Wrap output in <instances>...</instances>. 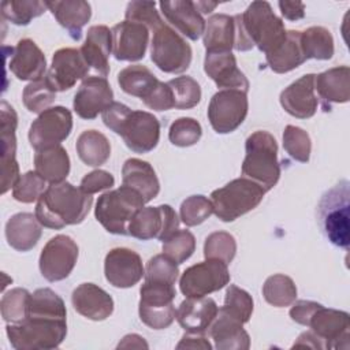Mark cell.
Masks as SVG:
<instances>
[{"label":"cell","instance_id":"obj_47","mask_svg":"<svg viewBox=\"0 0 350 350\" xmlns=\"http://www.w3.org/2000/svg\"><path fill=\"white\" fill-rule=\"evenodd\" d=\"M196 250V238L189 230H178L163 242V254L178 265L185 262Z\"/></svg>","mask_w":350,"mask_h":350},{"label":"cell","instance_id":"obj_38","mask_svg":"<svg viewBox=\"0 0 350 350\" xmlns=\"http://www.w3.org/2000/svg\"><path fill=\"white\" fill-rule=\"evenodd\" d=\"M77 153L79 159L90 167L103 165L111 156L108 138L97 130H85L77 139Z\"/></svg>","mask_w":350,"mask_h":350},{"label":"cell","instance_id":"obj_42","mask_svg":"<svg viewBox=\"0 0 350 350\" xmlns=\"http://www.w3.org/2000/svg\"><path fill=\"white\" fill-rule=\"evenodd\" d=\"M220 310L245 324L250 320L253 313V298L243 288L230 284L226 291L224 305L220 308Z\"/></svg>","mask_w":350,"mask_h":350},{"label":"cell","instance_id":"obj_21","mask_svg":"<svg viewBox=\"0 0 350 350\" xmlns=\"http://www.w3.org/2000/svg\"><path fill=\"white\" fill-rule=\"evenodd\" d=\"M112 33V53L120 62H137L145 56L149 42V29L145 25L123 21L115 25Z\"/></svg>","mask_w":350,"mask_h":350},{"label":"cell","instance_id":"obj_12","mask_svg":"<svg viewBox=\"0 0 350 350\" xmlns=\"http://www.w3.org/2000/svg\"><path fill=\"white\" fill-rule=\"evenodd\" d=\"M247 94L238 89H221L215 93L208 105V120L219 134L237 130L247 115Z\"/></svg>","mask_w":350,"mask_h":350},{"label":"cell","instance_id":"obj_50","mask_svg":"<svg viewBox=\"0 0 350 350\" xmlns=\"http://www.w3.org/2000/svg\"><path fill=\"white\" fill-rule=\"evenodd\" d=\"M213 213V206L211 200H208L205 196L197 194V196H190L187 197L179 211V219L187 226H198L204 223L211 215Z\"/></svg>","mask_w":350,"mask_h":350},{"label":"cell","instance_id":"obj_20","mask_svg":"<svg viewBox=\"0 0 350 350\" xmlns=\"http://www.w3.org/2000/svg\"><path fill=\"white\" fill-rule=\"evenodd\" d=\"M113 103V92L104 77H88L74 96L72 107L82 119H94Z\"/></svg>","mask_w":350,"mask_h":350},{"label":"cell","instance_id":"obj_17","mask_svg":"<svg viewBox=\"0 0 350 350\" xmlns=\"http://www.w3.org/2000/svg\"><path fill=\"white\" fill-rule=\"evenodd\" d=\"M308 327L325 343L327 349L349 347L350 316L347 312L320 305L309 319Z\"/></svg>","mask_w":350,"mask_h":350},{"label":"cell","instance_id":"obj_24","mask_svg":"<svg viewBox=\"0 0 350 350\" xmlns=\"http://www.w3.org/2000/svg\"><path fill=\"white\" fill-rule=\"evenodd\" d=\"M11 72L21 81H38L44 78L46 59L37 44L30 38H22L12 48V56L8 63Z\"/></svg>","mask_w":350,"mask_h":350},{"label":"cell","instance_id":"obj_32","mask_svg":"<svg viewBox=\"0 0 350 350\" xmlns=\"http://www.w3.org/2000/svg\"><path fill=\"white\" fill-rule=\"evenodd\" d=\"M48 10L63 26L72 40L78 41L82 36V27L92 16V7L83 0H55L46 1Z\"/></svg>","mask_w":350,"mask_h":350},{"label":"cell","instance_id":"obj_10","mask_svg":"<svg viewBox=\"0 0 350 350\" xmlns=\"http://www.w3.org/2000/svg\"><path fill=\"white\" fill-rule=\"evenodd\" d=\"M191 46L171 26L161 25L153 31L150 59L164 72H185L191 63Z\"/></svg>","mask_w":350,"mask_h":350},{"label":"cell","instance_id":"obj_57","mask_svg":"<svg viewBox=\"0 0 350 350\" xmlns=\"http://www.w3.org/2000/svg\"><path fill=\"white\" fill-rule=\"evenodd\" d=\"M176 349H204V350H211L212 345L209 340L205 338L204 334H190L187 332L186 335L182 336L180 342L176 345Z\"/></svg>","mask_w":350,"mask_h":350},{"label":"cell","instance_id":"obj_46","mask_svg":"<svg viewBox=\"0 0 350 350\" xmlns=\"http://www.w3.org/2000/svg\"><path fill=\"white\" fill-rule=\"evenodd\" d=\"M30 293L26 288H12L1 297V316L7 323H21L27 316Z\"/></svg>","mask_w":350,"mask_h":350},{"label":"cell","instance_id":"obj_19","mask_svg":"<svg viewBox=\"0 0 350 350\" xmlns=\"http://www.w3.org/2000/svg\"><path fill=\"white\" fill-rule=\"evenodd\" d=\"M90 67L85 62L79 49L62 48L53 53L52 63L45 78L55 92L71 89L77 81L88 78Z\"/></svg>","mask_w":350,"mask_h":350},{"label":"cell","instance_id":"obj_18","mask_svg":"<svg viewBox=\"0 0 350 350\" xmlns=\"http://www.w3.org/2000/svg\"><path fill=\"white\" fill-rule=\"evenodd\" d=\"M104 273L107 282L113 287L129 288L145 276V269L137 252L127 247H113L105 256Z\"/></svg>","mask_w":350,"mask_h":350},{"label":"cell","instance_id":"obj_41","mask_svg":"<svg viewBox=\"0 0 350 350\" xmlns=\"http://www.w3.org/2000/svg\"><path fill=\"white\" fill-rule=\"evenodd\" d=\"M46 1L40 0H5L1 3V15L18 26H26L31 19L46 11Z\"/></svg>","mask_w":350,"mask_h":350},{"label":"cell","instance_id":"obj_55","mask_svg":"<svg viewBox=\"0 0 350 350\" xmlns=\"http://www.w3.org/2000/svg\"><path fill=\"white\" fill-rule=\"evenodd\" d=\"M144 104L154 111H168L171 108H175L172 90L168 83L160 81L153 93L146 100H144Z\"/></svg>","mask_w":350,"mask_h":350},{"label":"cell","instance_id":"obj_49","mask_svg":"<svg viewBox=\"0 0 350 350\" xmlns=\"http://www.w3.org/2000/svg\"><path fill=\"white\" fill-rule=\"evenodd\" d=\"M46 180L36 171H27L21 175L12 187V197L23 204L37 201L46 190Z\"/></svg>","mask_w":350,"mask_h":350},{"label":"cell","instance_id":"obj_4","mask_svg":"<svg viewBox=\"0 0 350 350\" xmlns=\"http://www.w3.org/2000/svg\"><path fill=\"white\" fill-rule=\"evenodd\" d=\"M10 343L16 350L56 349L67 335L66 319L27 316L21 323L5 327Z\"/></svg>","mask_w":350,"mask_h":350},{"label":"cell","instance_id":"obj_61","mask_svg":"<svg viewBox=\"0 0 350 350\" xmlns=\"http://www.w3.org/2000/svg\"><path fill=\"white\" fill-rule=\"evenodd\" d=\"M194 4H196V7H197V10L201 15L202 14H209L217 7V3H215V1H196Z\"/></svg>","mask_w":350,"mask_h":350},{"label":"cell","instance_id":"obj_51","mask_svg":"<svg viewBox=\"0 0 350 350\" xmlns=\"http://www.w3.org/2000/svg\"><path fill=\"white\" fill-rule=\"evenodd\" d=\"M202 135L201 124L193 118H179L171 126L168 138L172 145L186 148L196 145Z\"/></svg>","mask_w":350,"mask_h":350},{"label":"cell","instance_id":"obj_60","mask_svg":"<svg viewBox=\"0 0 350 350\" xmlns=\"http://www.w3.org/2000/svg\"><path fill=\"white\" fill-rule=\"evenodd\" d=\"M118 347H148V343L144 340L142 336L137 335V334H131V335H126L123 338V340L118 345Z\"/></svg>","mask_w":350,"mask_h":350},{"label":"cell","instance_id":"obj_33","mask_svg":"<svg viewBox=\"0 0 350 350\" xmlns=\"http://www.w3.org/2000/svg\"><path fill=\"white\" fill-rule=\"evenodd\" d=\"M42 224L36 215L19 212L11 216L5 224V238L8 245L18 252L31 250L41 238Z\"/></svg>","mask_w":350,"mask_h":350},{"label":"cell","instance_id":"obj_3","mask_svg":"<svg viewBox=\"0 0 350 350\" xmlns=\"http://www.w3.org/2000/svg\"><path fill=\"white\" fill-rule=\"evenodd\" d=\"M245 152L241 170L243 178L258 183L265 191L271 190L280 178L275 137L268 131H254L245 142Z\"/></svg>","mask_w":350,"mask_h":350},{"label":"cell","instance_id":"obj_44","mask_svg":"<svg viewBox=\"0 0 350 350\" xmlns=\"http://www.w3.org/2000/svg\"><path fill=\"white\" fill-rule=\"evenodd\" d=\"M237 253V241L227 231H215L209 234L204 243V256L206 260H220L227 265Z\"/></svg>","mask_w":350,"mask_h":350},{"label":"cell","instance_id":"obj_53","mask_svg":"<svg viewBox=\"0 0 350 350\" xmlns=\"http://www.w3.org/2000/svg\"><path fill=\"white\" fill-rule=\"evenodd\" d=\"M179 275L178 264L168 258L165 254L153 256L148 264L145 271V280H157L175 284Z\"/></svg>","mask_w":350,"mask_h":350},{"label":"cell","instance_id":"obj_26","mask_svg":"<svg viewBox=\"0 0 350 350\" xmlns=\"http://www.w3.org/2000/svg\"><path fill=\"white\" fill-rule=\"evenodd\" d=\"M161 12L165 19L175 26V29L186 36L187 38L196 41L205 30V19L198 12L194 1L190 0H172L159 3Z\"/></svg>","mask_w":350,"mask_h":350},{"label":"cell","instance_id":"obj_35","mask_svg":"<svg viewBox=\"0 0 350 350\" xmlns=\"http://www.w3.org/2000/svg\"><path fill=\"white\" fill-rule=\"evenodd\" d=\"M265 59L269 68L278 74L299 67L306 60L301 46V31L288 30L284 41L273 52L265 55Z\"/></svg>","mask_w":350,"mask_h":350},{"label":"cell","instance_id":"obj_58","mask_svg":"<svg viewBox=\"0 0 350 350\" xmlns=\"http://www.w3.org/2000/svg\"><path fill=\"white\" fill-rule=\"evenodd\" d=\"M278 5L287 21H299L305 16V4L301 1H279Z\"/></svg>","mask_w":350,"mask_h":350},{"label":"cell","instance_id":"obj_27","mask_svg":"<svg viewBox=\"0 0 350 350\" xmlns=\"http://www.w3.org/2000/svg\"><path fill=\"white\" fill-rule=\"evenodd\" d=\"M217 305L209 297L186 298L175 312L179 325L190 334H205L217 314Z\"/></svg>","mask_w":350,"mask_h":350},{"label":"cell","instance_id":"obj_14","mask_svg":"<svg viewBox=\"0 0 350 350\" xmlns=\"http://www.w3.org/2000/svg\"><path fill=\"white\" fill-rule=\"evenodd\" d=\"M78 254V245L71 237L63 234L52 237L40 254L38 265L41 275L49 282L68 278L77 264Z\"/></svg>","mask_w":350,"mask_h":350},{"label":"cell","instance_id":"obj_29","mask_svg":"<svg viewBox=\"0 0 350 350\" xmlns=\"http://www.w3.org/2000/svg\"><path fill=\"white\" fill-rule=\"evenodd\" d=\"M208 331L219 350H247L250 347V338L243 324L220 309Z\"/></svg>","mask_w":350,"mask_h":350},{"label":"cell","instance_id":"obj_43","mask_svg":"<svg viewBox=\"0 0 350 350\" xmlns=\"http://www.w3.org/2000/svg\"><path fill=\"white\" fill-rule=\"evenodd\" d=\"M56 92L49 85L48 79L44 77L38 81L30 82L22 93L25 107L34 113H41L49 108V105L55 101Z\"/></svg>","mask_w":350,"mask_h":350},{"label":"cell","instance_id":"obj_37","mask_svg":"<svg viewBox=\"0 0 350 350\" xmlns=\"http://www.w3.org/2000/svg\"><path fill=\"white\" fill-rule=\"evenodd\" d=\"M118 83L124 93L139 97L144 101L153 93L160 81L148 67L131 64L119 71Z\"/></svg>","mask_w":350,"mask_h":350},{"label":"cell","instance_id":"obj_59","mask_svg":"<svg viewBox=\"0 0 350 350\" xmlns=\"http://www.w3.org/2000/svg\"><path fill=\"white\" fill-rule=\"evenodd\" d=\"M310 347V349H327L325 343L313 332V331H305L302 332L298 339L294 343V347Z\"/></svg>","mask_w":350,"mask_h":350},{"label":"cell","instance_id":"obj_16","mask_svg":"<svg viewBox=\"0 0 350 350\" xmlns=\"http://www.w3.org/2000/svg\"><path fill=\"white\" fill-rule=\"evenodd\" d=\"M18 115L7 103L0 104V141H1V194L7 193L19 179V165L15 159Z\"/></svg>","mask_w":350,"mask_h":350},{"label":"cell","instance_id":"obj_28","mask_svg":"<svg viewBox=\"0 0 350 350\" xmlns=\"http://www.w3.org/2000/svg\"><path fill=\"white\" fill-rule=\"evenodd\" d=\"M81 55L88 66L107 78L109 74V53L112 51V33L104 25L89 27L85 44L81 46Z\"/></svg>","mask_w":350,"mask_h":350},{"label":"cell","instance_id":"obj_54","mask_svg":"<svg viewBox=\"0 0 350 350\" xmlns=\"http://www.w3.org/2000/svg\"><path fill=\"white\" fill-rule=\"evenodd\" d=\"M113 185H115V179L111 172L104 170H94L82 178L79 187L85 193L93 196L94 193H98L101 190L111 189Z\"/></svg>","mask_w":350,"mask_h":350},{"label":"cell","instance_id":"obj_34","mask_svg":"<svg viewBox=\"0 0 350 350\" xmlns=\"http://www.w3.org/2000/svg\"><path fill=\"white\" fill-rule=\"evenodd\" d=\"M235 18L227 14H215L205 21L204 46L206 53L231 52L235 45Z\"/></svg>","mask_w":350,"mask_h":350},{"label":"cell","instance_id":"obj_39","mask_svg":"<svg viewBox=\"0 0 350 350\" xmlns=\"http://www.w3.org/2000/svg\"><path fill=\"white\" fill-rule=\"evenodd\" d=\"M301 46L306 60H328L334 56L332 34L323 26H310L301 31Z\"/></svg>","mask_w":350,"mask_h":350},{"label":"cell","instance_id":"obj_40","mask_svg":"<svg viewBox=\"0 0 350 350\" xmlns=\"http://www.w3.org/2000/svg\"><path fill=\"white\" fill-rule=\"evenodd\" d=\"M264 299L276 308L290 306L297 298V286L290 276L283 273H276L269 278L262 284Z\"/></svg>","mask_w":350,"mask_h":350},{"label":"cell","instance_id":"obj_23","mask_svg":"<svg viewBox=\"0 0 350 350\" xmlns=\"http://www.w3.org/2000/svg\"><path fill=\"white\" fill-rule=\"evenodd\" d=\"M204 71L217 85V88L238 89L245 93L249 90V81L238 68L237 59L231 52L206 53Z\"/></svg>","mask_w":350,"mask_h":350},{"label":"cell","instance_id":"obj_5","mask_svg":"<svg viewBox=\"0 0 350 350\" xmlns=\"http://www.w3.org/2000/svg\"><path fill=\"white\" fill-rule=\"evenodd\" d=\"M350 191L349 182L340 180L323 194L319 202V224L325 238L345 250L350 245Z\"/></svg>","mask_w":350,"mask_h":350},{"label":"cell","instance_id":"obj_22","mask_svg":"<svg viewBox=\"0 0 350 350\" xmlns=\"http://www.w3.org/2000/svg\"><path fill=\"white\" fill-rule=\"evenodd\" d=\"M316 74L302 75L280 93V105L294 118L308 119L316 113L317 97L314 94Z\"/></svg>","mask_w":350,"mask_h":350},{"label":"cell","instance_id":"obj_11","mask_svg":"<svg viewBox=\"0 0 350 350\" xmlns=\"http://www.w3.org/2000/svg\"><path fill=\"white\" fill-rule=\"evenodd\" d=\"M228 265L220 260L197 262L182 273L179 287L186 298H201L221 290L230 282Z\"/></svg>","mask_w":350,"mask_h":350},{"label":"cell","instance_id":"obj_7","mask_svg":"<svg viewBox=\"0 0 350 350\" xmlns=\"http://www.w3.org/2000/svg\"><path fill=\"white\" fill-rule=\"evenodd\" d=\"M265 189L247 178H237L211 193L213 213L221 221H234L254 209L264 198Z\"/></svg>","mask_w":350,"mask_h":350},{"label":"cell","instance_id":"obj_30","mask_svg":"<svg viewBox=\"0 0 350 350\" xmlns=\"http://www.w3.org/2000/svg\"><path fill=\"white\" fill-rule=\"evenodd\" d=\"M314 90H317L320 98L327 104H342L350 100V68L347 66H339L323 71L314 77Z\"/></svg>","mask_w":350,"mask_h":350},{"label":"cell","instance_id":"obj_9","mask_svg":"<svg viewBox=\"0 0 350 350\" xmlns=\"http://www.w3.org/2000/svg\"><path fill=\"white\" fill-rule=\"evenodd\" d=\"M138 313L141 321L153 329L168 328L175 320V287L171 283L145 280L139 288Z\"/></svg>","mask_w":350,"mask_h":350},{"label":"cell","instance_id":"obj_2","mask_svg":"<svg viewBox=\"0 0 350 350\" xmlns=\"http://www.w3.org/2000/svg\"><path fill=\"white\" fill-rule=\"evenodd\" d=\"M104 124L120 135L126 146L135 153L153 150L160 139V122L146 111H133L127 105L113 101L103 112Z\"/></svg>","mask_w":350,"mask_h":350},{"label":"cell","instance_id":"obj_31","mask_svg":"<svg viewBox=\"0 0 350 350\" xmlns=\"http://www.w3.org/2000/svg\"><path fill=\"white\" fill-rule=\"evenodd\" d=\"M122 183L138 191L145 202L152 201L160 191V182L153 167L139 159H127L122 168Z\"/></svg>","mask_w":350,"mask_h":350},{"label":"cell","instance_id":"obj_1","mask_svg":"<svg viewBox=\"0 0 350 350\" xmlns=\"http://www.w3.org/2000/svg\"><path fill=\"white\" fill-rule=\"evenodd\" d=\"M93 204L92 194L70 182L49 183L36 204V217L48 228L60 230L79 224L88 216Z\"/></svg>","mask_w":350,"mask_h":350},{"label":"cell","instance_id":"obj_45","mask_svg":"<svg viewBox=\"0 0 350 350\" xmlns=\"http://www.w3.org/2000/svg\"><path fill=\"white\" fill-rule=\"evenodd\" d=\"M167 83L172 90L176 109H190L201 101V88L191 77H178Z\"/></svg>","mask_w":350,"mask_h":350},{"label":"cell","instance_id":"obj_6","mask_svg":"<svg viewBox=\"0 0 350 350\" xmlns=\"http://www.w3.org/2000/svg\"><path fill=\"white\" fill-rule=\"evenodd\" d=\"M145 204V200L138 191L122 185L98 197L94 216L108 232L129 235V223Z\"/></svg>","mask_w":350,"mask_h":350},{"label":"cell","instance_id":"obj_25","mask_svg":"<svg viewBox=\"0 0 350 350\" xmlns=\"http://www.w3.org/2000/svg\"><path fill=\"white\" fill-rule=\"evenodd\" d=\"M74 309L93 321H103L113 312L112 297L94 283H82L71 294Z\"/></svg>","mask_w":350,"mask_h":350},{"label":"cell","instance_id":"obj_52","mask_svg":"<svg viewBox=\"0 0 350 350\" xmlns=\"http://www.w3.org/2000/svg\"><path fill=\"white\" fill-rule=\"evenodd\" d=\"M124 16L126 21L145 25L152 31L164 25L154 1H130L126 7Z\"/></svg>","mask_w":350,"mask_h":350},{"label":"cell","instance_id":"obj_36","mask_svg":"<svg viewBox=\"0 0 350 350\" xmlns=\"http://www.w3.org/2000/svg\"><path fill=\"white\" fill-rule=\"evenodd\" d=\"M34 168L49 183L63 182L70 174V157L62 145L36 150Z\"/></svg>","mask_w":350,"mask_h":350},{"label":"cell","instance_id":"obj_15","mask_svg":"<svg viewBox=\"0 0 350 350\" xmlns=\"http://www.w3.org/2000/svg\"><path fill=\"white\" fill-rule=\"evenodd\" d=\"M72 130V115L66 107H49L29 129V142L36 150L60 145Z\"/></svg>","mask_w":350,"mask_h":350},{"label":"cell","instance_id":"obj_56","mask_svg":"<svg viewBox=\"0 0 350 350\" xmlns=\"http://www.w3.org/2000/svg\"><path fill=\"white\" fill-rule=\"evenodd\" d=\"M321 304H317L314 301H306V299H299L297 301L291 309H290V317L293 321L301 324V325H308L309 319L314 313V310L320 306Z\"/></svg>","mask_w":350,"mask_h":350},{"label":"cell","instance_id":"obj_13","mask_svg":"<svg viewBox=\"0 0 350 350\" xmlns=\"http://www.w3.org/2000/svg\"><path fill=\"white\" fill-rule=\"evenodd\" d=\"M179 217L172 206L163 204L159 206H142L129 223V235L148 241L157 238L164 242L179 230Z\"/></svg>","mask_w":350,"mask_h":350},{"label":"cell","instance_id":"obj_8","mask_svg":"<svg viewBox=\"0 0 350 350\" xmlns=\"http://www.w3.org/2000/svg\"><path fill=\"white\" fill-rule=\"evenodd\" d=\"M241 23L247 38L265 55L273 52L286 38L283 21L275 15L268 1H253L241 14Z\"/></svg>","mask_w":350,"mask_h":350},{"label":"cell","instance_id":"obj_48","mask_svg":"<svg viewBox=\"0 0 350 350\" xmlns=\"http://www.w3.org/2000/svg\"><path fill=\"white\" fill-rule=\"evenodd\" d=\"M283 146L284 150L297 161L306 163L310 159L312 141L309 134L297 126H286L283 131Z\"/></svg>","mask_w":350,"mask_h":350}]
</instances>
